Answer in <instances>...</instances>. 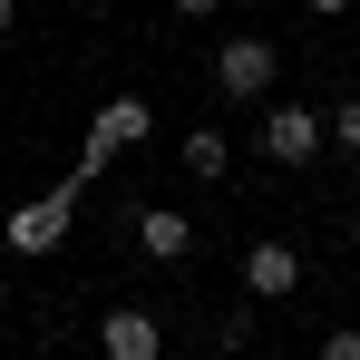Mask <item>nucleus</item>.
<instances>
[{
    "label": "nucleus",
    "mask_w": 360,
    "mask_h": 360,
    "mask_svg": "<svg viewBox=\"0 0 360 360\" xmlns=\"http://www.w3.org/2000/svg\"><path fill=\"white\" fill-rule=\"evenodd\" d=\"M146 136H156V108H146V98H108V108L88 117V136H78V176H108L127 146H146Z\"/></svg>",
    "instance_id": "f257e3e1"
},
{
    "label": "nucleus",
    "mask_w": 360,
    "mask_h": 360,
    "mask_svg": "<svg viewBox=\"0 0 360 360\" xmlns=\"http://www.w3.org/2000/svg\"><path fill=\"white\" fill-rule=\"evenodd\" d=\"M88 185H98V176H68V185H49V195H30V205H10V253H59Z\"/></svg>",
    "instance_id": "f03ea898"
},
{
    "label": "nucleus",
    "mask_w": 360,
    "mask_h": 360,
    "mask_svg": "<svg viewBox=\"0 0 360 360\" xmlns=\"http://www.w3.org/2000/svg\"><path fill=\"white\" fill-rule=\"evenodd\" d=\"M273 78H283V49H273V39H263V30H234V39H224V49H214V88H224V98H273Z\"/></svg>",
    "instance_id": "7ed1b4c3"
},
{
    "label": "nucleus",
    "mask_w": 360,
    "mask_h": 360,
    "mask_svg": "<svg viewBox=\"0 0 360 360\" xmlns=\"http://www.w3.org/2000/svg\"><path fill=\"white\" fill-rule=\"evenodd\" d=\"M243 292H253V302H283V292H302V253H292L283 234L243 243Z\"/></svg>",
    "instance_id": "20e7f679"
},
{
    "label": "nucleus",
    "mask_w": 360,
    "mask_h": 360,
    "mask_svg": "<svg viewBox=\"0 0 360 360\" xmlns=\"http://www.w3.org/2000/svg\"><path fill=\"white\" fill-rule=\"evenodd\" d=\"M263 156L273 166H311L321 156V108H263Z\"/></svg>",
    "instance_id": "39448f33"
},
{
    "label": "nucleus",
    "mask_w": 360,
    "mask_h": 360,
    "mask_svg": "<svg viewBox=\"0 0 360 360\" xmlns=\"http://www.w3.org/2000/svg\"><path fill=\"white\" fill-rule=\"evenodd\" d=\"M98 360H166V331H156V311L117 302V311L98 321Z\"/></svg>",
    "instance_id": "423d86ee"
},
{
    "label": "nucleus",
    "mask_w": 360,
    "mask_h": 360,
    "mask_svg": "<svg viewBox=\"0 0 360 360\" xmlns=\"http://www.w3.org/2000/svg\"><path fill=\"white\" fill-rule=\"evenodd\" d=\"M136 253H146V263H185V253H195V224H185L176 205H146V214H136Z\"/></svg>",
    "instance_id": "0eeeda50"
},
{
    "label": "nucleus",
    "mask_w": 360,
    "mask_h": 360,
    "mask_svg": "<svg viewBox=\"0 0 360 360\" xmlns=\"http://www.w3.org/2000/svg\"><path fill=\"white\" fill-rule=\"evenodd\" d=\"M224 166H234L224 127H185V176H224Z\"/></svg>",
    "instance_id": "6e6552de"
},
{
    "label": "nucleus",
    "mask_w": 360,
    "mask_h": 360,
    "mask_svg": "<svg viewBox=\"0 0 360 360\" xmlns=\"http://www.w3.org/2000/svg\"><path fill=\"white\" fill-rule=\"evenodd\" d=\"M321 136H331V146H341V156H360V98H341V108H331V117H321Z\"/></svg>",
    "instance_id": "1a4fd4ad"
},
{
    "label": "nucleus",
    "mask_w": 360,
    "mask_h": 360,
    "mask_svg": "<svg viewBox=\"0 0 360 360\" xmlns=\"http://www.w3.org/2000/svg\"><path fill=\"white\" fill-rule=\"evenodd\" d=\"M321 360H360V331H321Z\"/></svg>",
    "instance_id": "9d476101"
},
{
    "label": "nucleus",
    "mask_w": 360,
    "mask_h": 360,
    "mask_svg": "<svg viewBox=\"0 0 360 360\" xmlns=\"http://www.w3.org/2000/svg\"><path fill=\"white\" fill-rule=\"evenodd\" d=\"M302 10H311V20H341V10H351V0H302Z\"/></svg>",
    "instance_id": "9b49d317"
},
{
    "label": "nucleus",
    "mask_w": 360,
    "mask_h": 360,
    "mask_svg": "<svg viewBox=\"0 0 360 360\" xmlns=\"http://www.w3.org/2000/svg\"><path fill=\"white\" fill-rule=\"evenodd\" d=\"M176 10H185V20H214V10H224V0H176Z\"/></svg>",
    "instance_id": "f8f14e48"
},
{
    "label": "nucleus",
    "mask_w": 360,
    "mask_h": 360,
    "mask_svg": "<svg viewBox=\"0 0 360 360\" xmlns=\"http://www.w3.org/2000/svg\"><path fill=\"white\" fill-rule=\"evenodd\" d=\"M10 30H20V0H0V39H10Z\"/></svg>",
    "instance_id": "ddd939ff"
},
{
    "label": "nucleus",
    "mask_w": 360,
    "mask_h": 360,
    "mask_svg": "<svg viewBox=\"0 0 360 360\" xmlns=\"http://www.w3.org/2000/svg\"><path fill=\"white\" fill-rule=\"evenodd\" d=\"M351 243H360V214H351Z\"/></svg>",
    "instance_id": "4468645a"
},
{
    "label": "nucleus",
    "mask_w": 360,
    "mask_h": 360,
    "mask_svg": "<svg viewBox=\"0 0 360 360\" xmlns=\"http://www.w3.org/2000/svg\"><path fill=\"white\" fill-rule=\"evenodd\" d=\"M78 10H98V0H78Z\"/></svg>",
    "instance_id": "2eb2a0df"
}]
</instances>
